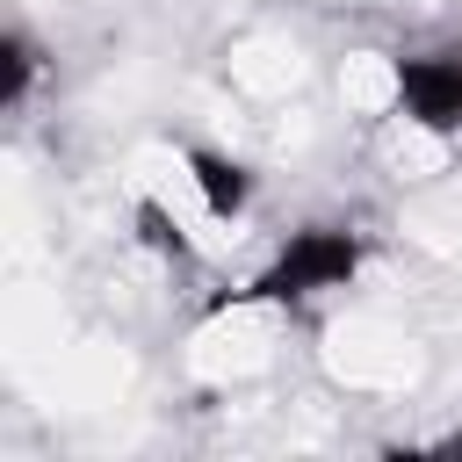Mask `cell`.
I'll use <instances>...</instances> for the list:
<instances>
[{
  "instance_id": "2",
  "label": "cell",
  "mask_w": 462,
  "mask_h": 462,
  "mask_svg": "<svg viewBox=\"0 0 462 462\" xmlns=\"http://www.w3.org/2000/svg\"><path fill=\"white\" fill-rule=\"evenodd\" d=\"M224 72H231V94H245V101H289L303 87V51L274 29H253L231 43Z\"/></svg>"
},
{
  "instance_id": "3",
  "label": "cell",
  "mask_w": 462,
  "mask_h": 462,
  "mask_svg": "<svg viewBox=\"0 0 462 462\" xmlns=\"http://www.w3.org/2000/svg\"><path fill=\"white\" fill-rule=\"evenodd\" d=\"M318 7H368V0H318Z\"/></svg>"
},
{
  "instance_id": "1",
  "label": "cell",
  "mask_w": 462,
  "mask_h": 462,
  "mask_svg": "<svg viewBox=\"0 0 462 462\" xmlns=\"http://www.w3.org/2000/svg\"><path fill=\"white\" fill-rule=\"evenodd\" d=\"M332 375L346 390H404L419 375V339L397 325V318H375V310H354L332 325V346H325Z\"/></svg>"
}]
</instances>
